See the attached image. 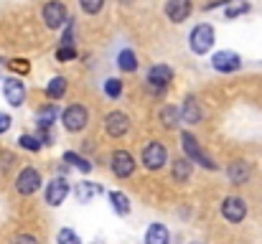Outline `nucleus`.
<instances>
[{"label":"nucleus","mask_w":262,"mask_h":244,"mask_svg":"<svg viewBox=\"0 0 262 244\" xmlns=\"http://www.w3.org/2000/svg\"><path fill=\"white\" fill-rule=\"evenodd\" d=\"M112 170H115V175H120V178L133 175V170H135V161H133V156H130V153H125V150H117V153L112 156Z\"/></svg>","instance_id":"10"},{"label":"nucleus","mask_w":262,"mask_h":244,"mask_svg":"<svg viewBox=\"0 0 262 244\" xmlns=\"http://www.w3.org/2000/svg\"><path fill=\"white\" fill-rule=\"evenodd\" d=\"M171 79H173V72H171L168 66H163V64H158V66H153V69L148 72V84H150L156 92L166 89Z\"/></svg>","instance_id":"11"},{"label":"nucleus","mask_w":262,"mask_h":244,"mask_svg":"<svg viewBox=\"0 0 262 244\" xmlns=\"http://www.w3.org/2000/svg\"><path fill=\"white\" fill-rule=\"evenodd\" d=\"M211 43H214V28L211 26L201 23L191 31V51L193 54H206L211 49Z\"/></svg>","instance_id":"1"},{"label":"nucleus","mask_w":262,"mask_h":244,"mask_svg":"<svg viewBox=\"0 0 262 244\" xmlns=\"http://www.w3.org/2000/svg\"><path fill=\"white\" fill-rule=\"evenodd\" d=\"M191 13V0H168L166 3V15L173 23H183Z\"/></svg>","instance_id":"12"},{"label":"nucleus","mask_w":262,"mask_h":244,"mask_svg":"<svg viewBox=\"0 0 262 244\" xmlns=\"http://www.w3.org/2000/svg\"><path fill=\"white\" fill-rule=\"evenodd\" d=\"M211 66H214L216 72L229 74V72H237V69L242 66V59H239L234 51H216L214 59H211Z\"/></svg>","instance_id":"6"},{"label":"nucleus","mask_w":262,"mask_h":244,"mask_svg":"<svg viewBox=\"0 0 262 244\" xmlns=\"http://www.w3.org/2000/svg\"><path fill=\"white\" fill-rule=\"evenodd\" d=\"M79 3H82V10L89 13V15L99 13V10H102V5H104V0H79Z\"/></svg>","instance_id":"26"},{"label":"nucleus","mask_w":262,"mask_h":244,"mask_svg":"<svg viewBox=\"0 0 262 244\" xmlns=\"http://www.w3.org/2000/svg\"><path fill=\"white\" fill-rule=\"evenodd\" d=\"M8 127H10V117H8V115H0V135H3Z\"/></svg>","instance_id":"33"},{"label":"nucleus","mask_w":262,"mask_h":244,"mask_svg":"<svg viewBox=\"0 0 262 244\" xmlns=\"http://www.w3.org/2000/svg\"><path fill=\"white\" fill-rule=\"evenodd\" d=\"M110 201H112V209H115L117 214H127V211H130V201H127L125 193L112 191V193H110Z\"/></svg>","instance_id":"22"},{"label":"nucleus","mask_w":262,"mask_h":244,"mask_svg":"<svg viewBox=\"0 0 262 244\" xmlns=\"http://www.w3.org/2000/svg\"><path fill=\"white\" fill-rule=\"evenodd\" d=\"M104 92H107V97H120V94H122V84H120V79H107Z\"/></svg>","instance_id":"28"},{"label":"nucleus","mask_w":262,"mask_h":244,"mask_svg":"<svg viewBox=\"0 0 262 244\" xmlns=\"http://www.w3.org/2000/svg\"><path fill=\"white\" fill-rule=\"evenodd\" d=\"M143 163L150 168V170H158L163 163H166V148L161 143H150L145 150H143Z\"/></svg>","instance_id":"9"},{"label":"nucleus","mask_w":262,"mask_h":244,"mask_svg":"<svg viewBox=\"0 0 262 244\" xmlns=\"http://www.w3.org/2000/svg\"><path fill=\"white\" fill-rule=\"evenodd\" d=\"M43 20L49 28H61L69 18H67V8L61 3H46L43 5Z\"/></svg>","instance_id":"7"},{"label":"nucleus","mask_w":262,"mask_h":244,"mask_svg":"<svg viewBox=\"0 0 262 244\" xmlns=\"http://www.w3.org/2000/svg\"><path fill=\"white\" fill-rule=\"evenodd\" d=\"M20 145H23L26 150H33V153L41 148V143H38V138H36V135H23V138H20Z\"/></svg>","instance_id":"30"},{"label":"nucleus","mask_w":262,"mask_h":244,"mask_svg":"<svg viewBox=\"0 0 262 244\" xmlns=\"http://www.w3.org/2000/svg\"><path fill=\"white\" fill-rule=\"evenodd\" d=\"M102 193V188L99 186H94V183H89V181H82V183H77V188H74V198L79 201V204H89L94 196H99Z\"/></svg>","instance_id":"16"},{"label":"nucleus","mask_w":262,"mask_h":244,"mask_svg":"<svg viewBox=\"0 0 262 244\" xmlns=\"http://www.w3.org/2000/svg\"><path fill=\"white\" fill-rule=\"evenodd\" d=\"M222 214H224L227 221L239 224V221L247 216V204H245L242 198H237V196H229V198L222 204Z\"/></svg>","instance_id":"5"},{"label":"nucleus","mask_w":262,"mask_h":244,"mask_svg":"<svg viewBox=\"0 0 262 244\" xmlns=\"http://www.w3.org/2000/svg\"><path fill=\"white\" fill-rule=\"evenodd\" d=\"M104 127H107V132H110L112 138H122V135L130 130V120H127V115H122V112H110Z\"/></svg>","instance_id":"8"},{"label":"nucleus","mask_w":262,"mask_h":244,"mask_svg":"<svg viewBox=\"0 0 262 244\" xmlns=\"http://www.w3.org/2000/svg\"><path fill=\"white\" fill-rule=\"evenodd\" d=\"M64 92H67V79H64V77H54L51 84L46 86L49 99H59V97H64Z\"/></svg>","instance_id":"21"},{"label":"nucleus","mask_w":262,"mask_h":244,"mask_svg":"<svg viewBox=\"0 0 262 244\" xmlns=\"http://www.w3.org/2000/svg\"><path fill=\"white\" fill-rule=\"evenodd\" d=\"M188 175H191V161H176L173 163V178L178 183H183V181H188Z\"/></svg>","instance_id":"23"},{"label":"nucleus","mask_w":262,"mask_h":244,"mask_svg":"<svg viewBox=\"0 0 262 244\" xmlns=\"http://www.w3.org/2000/svg\"><path fill=\"white\" fill-rule=\"evenodd\" d=\"M15 188H18V193H23V196L36 193V191L41 188V173H38L36 168H23L20 175H18V181H15Z\"/></svg>","instance_id":"3"},{"label":"nucleus","mask_w":262,"mask_h":244,"mask_svg":"<svg viewBox=\"0 0 262 244\" xmlns=\"http://www.w3.org/2000/svg\"><path fill=\"white\" fill-rule=\"evenodd\" d=\"M13 244H38V242H36L31 234H20V237H15V239H13Z\"/></svg>","instance_id":"32"},{"label":"nucleus","mask_w":262,"mask_h":244,"mask_svg":"<svg viewBox=\"0 0 262 244\" xmlns=\"http://www.w3.org/2000/svg\"><path fill=\"white\" fill-rule=\"evenodd\" d=\"M229 181L232 183H247L250 181V165L245 161H234L232 165H229Z\"/></svg>","instance_id":"17"},{"label":"nucleus","mask_w":262,"mask_h":244,"mask_svg":"<svg viewBox=\"0 0 262 244\" xmlns=\"http://www.w3.org/2000/svg\"><path fill=\"white\" fill-rule=\"evenodd\" d=\"M56 120V107L54 104H46L41 112H38V130H49Z\"/></svg>","instance_id":"20"},{"label":"nucleus","mask_w":262,"mask_h":244,"mask_svg":"<svg viewBox=\"0 0 262 244\" xmlns=\"http://www.w3.org/2000/svg\"><path fill=\"white\" fill-rule=\"evenodd\" d=\"M117 66H120L122 72H135V69H138V59H135V54H133L130 49L120 51V56H117Z\"/></svg>","instance_id":"19"},{"label":"nucleus","mask_w":262,"mask_h":244,"mask_svg":"<svg viewBox=\"0 0 262 244\" xmlns=\"http://www.w3.org/2000/svg\"><path fill=\"white\" fill-rule=\"evenodd\" d=\"M59 244H82V239H79L72 229H61V232H59Z\"/></svg>","instance_id":"27"},{"label":"nucleus","mask_w":262,"mask_h":244,"mask_svg":"<svg viewBox=\"0 0 262 244\" xmlns=\"http://www.w3.org/2000/svg\"><path fill=\"white\" fill-rule=\"evenodd\" d=\"M250 8L245 5V3H239V5H229L227 8V18H234V15H242V13H247Z\"/></svg>","instance_id":"31"},{"label":"nucleus","mask_w":262,"mask_h":244,"mask_svg":"<svg viewBox=\"0 0 262 244\" xmlns=\"http://www.w3.org/2000/svg\"><path fill=\"white\" fill-rule=\"evenodd\" d=\"M74 56H77L74 46H59V51H56V59L59 61H72Z\"/></svg>","instance_id":"29"},{"label":"nucleus","mask_w":262,"mask_h":244,"mask_svg":"<svg viewBox=\"0 0 262 244\" xmlns=\"http://www.w3.org/2000/svg\"><path fill=\"white\" fill-rule=\"evenodd\" d=\"M145 244H168V229L163 224H153L145 234Z\"/></svg>","instance_id":"18"},{"label":"nucleus","mask_w":262,"mask_h":244,"mask_svg":"<svg viewBox=\"0 0 262 244\" xmlns=\"http://www.w3.org/2000/svg\"><path fill=\"white\" fill-rule=\"evenodd\" d=\"M178 115H181V120H183L186 125H196V122H201L204 109H201V104H199L193 97H188V99L183 102V109H181Z\"/></svg>","instance_id":"13"},{"label":"nucleus","mask_w":262,"mask_h":244,"mask_svg":"<svg viewBox=\"0 0 262 244\" xmlns=\"http://www.w3.org/2000/svg\"><path fill=\"white\" fill-rule=\"evenodd\" d=\"M3 92H5V99H8L13 107H20L23 99H26V89H23V84L18 79H8L3 84Z\"/></svg>","instance_id":"15"},{"label":"nucleus","mask_w":262,"mask_h":244,"mask_svg":"<svg viewBox=\"0 0 262 244\" xmlns=\"http://www.w3.org/2000/svg\"><path fill=\"white\" fill-rule=\"evenodd\" d=\"M67 193H69V183H67L64 178H56V181L49 183V188H46V201H49L51 206H59V204L67 198Z\"/></svg>","instance_id":"14"},{"label":"nucleus","mask_w":262,"mask_h":244,"mask_svg":"<svg viewBox=\"0 0 262 244\" xmlns=\"http://www.w3.org/2000/svg\"><path fill=\"white\" fill-rule=\"evenodd\" d=\"M64 161H67V163H72V165H77V168H79L82 173H89V170H92V163H89V161H84L82 156H74V153H67V156H64Z\"/></svg>","instance_id":"25"},{"label":"nucleus","mask_w":262,"mask_h":244,"mask_svg":"<svg viewBox=\"0 0 262 244\" xmlns=\"http://www.w3.org/2000/svg\"><path fill=\"white\" fill-rule=\"evenodd\" d=\"M87 120H89V115L82 104H72V107L64 109V127H67L69 132L84 130V127H87Z\"/></svg>","instance_id":"2"},{"label":"nucleus","mask_w":262,"mask_h":244,"mask_svg":"<svg viewBox=\"0 0 262 244\" xmlns=\"http://www.w3.org/2000/svg\"><path fill=\"white\" fill-rule=\"evenodd\" d=\"M178 120H181V115H178L176 107H163V109H161V122H163L166 127H176Z\"/></svg>","instance_id":"24"},{"label":"nucleus","mask_w":262,"mask_h":244,"mask_svg":"<svg viewBox=\"0 0 262 244\" xmlns=\"http://www.w3.org/2000/svg\"><path fill=\"white\" fill-rule=\"evenodd\" d=\"M181 140H183V150H186V156L191 158V161H196V163H201L204 168H209V170H214L216 165H214V161L199 148V143H196V138L193 135H188V132H183L181 135Z\"/></svg>","instance_id":"4"}]
</instances>
